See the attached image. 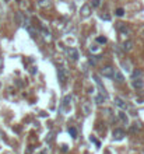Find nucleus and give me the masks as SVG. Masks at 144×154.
<instances>
[{"mask_svg":"<svg viewBox=\"0 0 144 154\" xmlns=\"http://www.w3.org/2000/svg\"><path fill=\"white\" fill-rule=\"evenodd\" d=\"M91 140H92V141H94V143L96 144V147H99V146H101V143H99L98 140H95V137H91Z\"/></svg>","mask_w":144,"mask_h":154,"instance_id":"obj_24","label":"nucleus"},{"mask_svg":"<svg viewBox=\"0 0 144 154\" xmlns=\"http://www.w3.org/2000/svg\"><path fill=\"white\" fill-rule=\"evenodd\" d=\"M101 74L106 79H113V74H115V70L112 66H105V67L101 69Z\"/></svg>","mask_w":144,"mask_h":154,"instance_id":"obj_1","label":"nucleus"},{"mask_svg":"<svg viewBox=\"0 0 144 154\" xmlns=\"http://www.w3.org/2000/svg\"><path fill=\"white\" fill-rule=\"evenodd\" d=\"M115 104H116L120 109H126V108H127V104L125 102L122 98H119V97H116V98H115Z\"/></svg>","mask_w":144,"mask_h":154,"instance_id":"obj_8","label":"nucleus"},{"mask_svg":"<svg viewBox=\"0 0 144 154\" xmlns=\"http://www.w3.org/2000/svg\"><path fill=\"white\" fill-rule=\"evenodd\" d=\"M81 17H88L90 14H91V9H90V6H87V4H84L83 7H81Z\"/></svg>","mask_w":144,"mask_h":154,"instance_id":"obj_6","label":"nucleus"},{"mask_svg":"<svg viewBox=\"0 0 144 154\" xmlns=\"http://www.w3.org/2000/svg\"><path fill=\"white\" fill-rule=\"evenodd\" d=\"M143 86H144L143 77H141V79H133V80H131V87H133V88L140 90V88H143Z\"/></svg>","mask_w":144,"mask_h":154,"instance_id":"obj_3","label":"nucleus"},{"mask_svg":"<svg viewBox=\"0 0 144 154\" xmlns=\"http://www.w3.org/2000/svg\"><path fill=\"white\" fill-rule=\"evenodd\" d=\"M27 30H28V32H30V34H31L32 36H34V38H36L38 32H36V31H35V30H34L32 27H30V25H28V27H27Z\"/></svg>","mask_w":144,"mask_h":154,"instance_id":"obj_21","label":"nucleus"},{"mask_svg":"<svg viewBox=\"0 0 144 154\" xmlns=\"http://www.w3.org/2000/svg\"><path fill=\"white\" fill-rule=\"evenodd\" d=\"M67 56L71 59V60H79V56H80V53L79 51L76 49V48H67Z\"/></svg>","mask_w":144,"mask_h":154,"instance_id":"obj_2","label":"nucleus"},{"mask_svg":"<svg viewBox=\"0 0 144 154\" xmlns=\"http://www.w3.org/2000/svg\"><path fill=\"white\" fill-rule=\"evenodd\" d=\"M119 118H120V119H122V122H123V123H125V125H126V123H127V116H126V115H125V112H119Z\"/></svg>","mask_w":144,"mask_h":154,"instance_id":"obj_20","label":"nucleus"},{"mask_svg":"<svg viewBox=\"0 0 144 154\" xmlns=\"http://www.w3.org/2000/svg\"><path fill=\"white\" fill-rule=\"evenodd\" d=\"M101 4H102V1H101V0H92V1H91V6H92V7H95V9L101 7Z\"/></svg>","mask_w":144,"mask_h":154,"instance_id":"obj_19","label":"nucleus"},{"mask_svg":"<svg viewBox=\"0 0 144 154\" xmlns=\"http://www.w3.org/2000/svg\"><path fill=\"white\" fill-rule=\"evenodd\" d=\"M90 112H91V106L85 104V105H84V114H85V115H88Z\"/></svg>","mask_w":144,"mask_h":154,"instance_id":"obj_22","label":"nucleus"},{"mask_svg":"<svg viewBox=\"0 0 144 154\" xmlns=\"http://www.w3.org/2000/svg\"><path fill=\"white\" fill-rule=\"evenodd\" d=\"M38 4H39L41 7H49V6H50V0H39Z\"/></svg>","mask_w":144,"mask_h":154,"instance_id":"obj_15","label":"nucleus"},{"mask_svg":"<svg viewBox=\"0 0 144 154\" xmlns=\"http://www.w3.org/2000/svg\"><path fill=\"white\" fill-rule=\"evenodd\" d=\"M143 38H144V31H143Z\"/></svg>","mask_w":144,"mask_h":154,"instance_id":"obj_27","label":"nucleus"},{"mask_svg":"<svg viewBox=\"0 0 144 154\" xmlns=\"http://www.w3.org/2000/svg\"><path fill=\"white\" fill-rule=\"evenodd\" d=\"M16 21H17V24H22L24 22V16H22L21 11H18L16 14Z\"/></svg>","mask_w":144,"mask_h":154,"instance_id":"obj_13","label":"nucleus"},{"mask_svg":"<svg viewBox=\"0 0 144 154\" xmlns=\"http://www.w3.org/2000/svg\"><path fill=\"white\" fill-rule=\"evenodd\" d=\"M96 49H98V48H96L95 45H92V46H91V51H92V52H95Z\"/></svg>","mask_w":144,"mask_h":154,"instance_id":"obj_25","label":"nucleus"},{"mask_svg":"<svg viewBox=\"0 0 144 154\" xmlns=\"http://www.w3.org/2000/svg\"><path fill=\"white\" fill-rule=\"evenodd\" d=\"M3 1H6V3H9V1H10V0H3Z\"/></svg>","mask_w":144,"mask_h":154,"instance_id":"obj_26","label":"nucleus"},{"mask_svg":"<svg viewBox=\"0 0 144 154\" xmlns=\"http://www.w3.org/2000/svg\"><path fill=\"white\" fill-rule=\"evenodd\" d=\"M57 76H59V83H60V86H63L64 81H66V74H64V69L62 67V66L57 67Z\"/></svg>","mask_w":144,"mask_h":154,"instance_id":"obj_5","label":"nucleus"},{"mask_svg":"<svg viewBox=\"0 0 144 154\" xmlns=\"http://www.w3.org/2000/svg\"><path fill=\"white\" fill-rule=\"evenodd\" d=\"M69 133H70V136L73 139H76L77 137V129L76 128H69Z\"/></svg>","mask_w":144,"mask_h":154,"instance_id":"obj_16","label":"nucleus"},{"mask_svg":"<svg viewBox=\"0 0 144 154\" xmlns=\"http://www.w3.org/2000/svg\"><path fill=\"white\" fill-rule=\"evenodd\" d=\"M99 18H101V20H105V21H111V16H109L108 13H101V14H99Z\"/></svg>","mask_w":144,"mask_h":154,"instance_id":"obj_17","label":"nucleus"},{"mask_svg":"<svg viewBox=\"0 0 144 154\" xmlns=\"http://www.w3.org/2000/svg\"><path fill=\"white\" fill-rule=\"evenodd\" d=\"M122 49L125 52H130L131 49H133V42L129 39V41H126V42H123V45H122Z\"/></svg>","mask_w":144,"mask_h":154,"instance_id":"obj_10","label":"nucleus"},{"mask_svg":"<svg viewBox=\"0 0 144 154\" xmlns=\"http://www.w3.org/2000/svg\"><path fill=\"white\" fill-rule=\"evenodd\" d=\"M112 135H113V139H115V140H122V139L125 137V130L120 129V128H118V129L113 130Z\"/></svg>","mask_w":144,"mask_h":154,"instance_id":"obj_4","label":"nucleus"},{"mask_svg":"<svg viewBox=\"0 0 144 154\" xmlns=\"http://www.w3.org/2000/svg\"><path fill=\"white\" fill-rule=\"evenodd\" d=\"M143 77V70L141 69H134L131 71V80L133 79H141Z\"/></svg>","mask_w":144,"mask_h":154,"instance_id":"obj_7","label":"nucleus"},{"mask_svg":"<svg viewBox=\"0 0 144 154\" xmlns=\"http://www.w3.org/2000/svg\"><path fill=\"white\" fill-rule=\"evenodd\" d=\"M113 79H115V81H116V83H123V81H125V77H123V74H122L120 71H115Z\"/></svg>","mask_w":144,"mask_h":154,"instance_id":"obj_11","label":"nucleus"},{"mask_svg":"<svg viewBox=\"0 0 144 154\" xmlns=\"http://www.w3.org/2000/svg\"><path fill=\"white\" fill-rule=\"evenodd\" d=\"M115 14H116L118 17H123V16H125V10L119 7V9H116V11H115Z\"/></svg>","mask_w":144,"mask_h":154,"instance_id":"obj_18","label":"nucleus"},{"mask_svg":"<svg viewBox=\"0 0 144 154\" xmlns=\"http://www.w3.org/2000/svg\"><path fill=\"white\" fill-rule=\"evenodd\" d=\"M96 42H98V44H106V38L99 36V38H96Z\"/></svg>","mask_w":144,"mask_h":154,"instance_id":"obj_23","label":"nucleus"},{"mask_svg":"<svg viewBox=\"0 0 144 154\" xmlns=\"http://www.w3.org/2000/svg\"><path fill=\"white\" fill-rule=\"evenodd\" d=\"M70 101H71V95H67L63 100V106L66 108V111H69V104H70Z\"/></svg>","mask_w":144,"mask_h":154,"instance_id":"obj_14","label":"nucleus"},{"mask_svg":"<svg viewBox=\"0 0 144 154\" xmlns=\"http://www.w3.org/2000/svg\"><path fill=\"white\" fill-rule=\"evenodd\" d=\"M106 101V95L105 94H102V93H98L95 95V102L96 104H104Z\"/></svg>","mask_w":144,"mask_h":154,"instance_id":"obj_9","label":"nucleus"},{"mask_svg":"<svg viewBox=\"0 0 144 154\" xmlns=\"http://www.w3.org/2000/svg\"><path fill=\"white\" fill-rule=\"evenodd\" d=\"M118 30H119L122 34H125V35H129V34H130V30H129V28L126 27V25H125V24H122V22H120V25H118Z\"/></svg>","mask_w":144,"mask_h":154,"instance_id":"obj_12","label":"nucleus"}]
</instances>
